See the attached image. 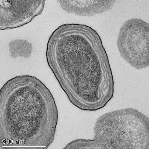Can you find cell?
<instances>
[{
    "label": "cell",
    "mask_w": 149,
    "mask_h": 149,
    "mask_svg": "<svg viewBox=\"0 0 149 149\" xmlns=\"http://www.w3.org/2000/svg\"><path fill=\"white\" fill-rule=\"evenodd\" d=\"M9 51L12 57H29L32 51L31 45L27 41L17 40L11 42L9 45Z\"/></svg>",
    "instance_id": "4"
},
{
    "label": "cell",
    "mask_w": 149,
    "mask_h": 149,
    "mask_svg": "<svg viewBox=\"0 0 149 149\" xmlns=\"http://www.w3.org/2000/svg\"><path fill=\"white\" fill-rule=\"evenodd\" d=\"M71 34L53 40L48 63L70 101L79 108L100 104L113 91L108 58L100 37Z\"/></svg>",
    "instance_id": "1"
},
{
    "label": "cell",
    "mask_w": 149,
    "mask_h": 149,
    "mask_svg": "<svg viewBox=\"0 0 149 149\" xmlns=\"http://www.w3.org/2000/svg\"><path fill=\"white\" fill-rule=\"evenodd\" d=\"M117 45L121 56L134 68L149 66V24L132 19L120 29Z\"/></svg>",
    "instance_id": "2"
},
{
    "label": "cell",
    "mask_w": 149,
    "mask_h": 149,
    "mask_svg": "<svg viewBox=\"0 0 149 149\" xmlns=\"http://www.w3.org/2000/svg\"><path fill=\"white\" fill-rule=\"evenodd\" d=\"M75 5L72 4V7L77 8L70 10L72 13H77L79 15L90 16L94 15L97 14L101 13L110 9L113 5V1H89L88 3L87 1H71Z\"/></svg>",
    "instance_id": "3"
}]
</instances>
